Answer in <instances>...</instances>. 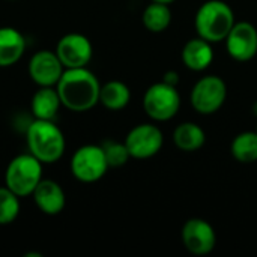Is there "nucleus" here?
Returning <instances> with one entry per match:
<instances>
[{
	"instance_id": "nucleus-20",
	"label": "nucleus",
	"mask_w": 257,
	"mask_h": 257,
	"mask_svg": "<svg viewBox=\"0 0 257 257\" xmlns=\"http://www.w3.org/2000/svg\"><path fill=\"white\" fill-rule=\"evenodd\" d=\"M232 155L239 163H254L257 161V133L247 131L241 133L232 142Z\"/></svg>"
},
{
	"instance_id": "nucleus-11",
	"label": "nucleus",
	"mask_w": 257,
	"mask_h": 257,
	"mask_svg": "<svg viewBox=\"0 0 257 257\" xmlns=\"http://www.w3.org/2000/svg\"><path fill=\"white\" fill-rule=\"evenodd\" d=\"M63 68L56 51L41 50L35 53L29 62V75L39 87L56 86L65 71Z\"/></svg>"
},
{
	"instance_id": "nucleus-10",
	"label": "nucleus",
	"mask_w": 257,
	"mask_h": 257,
	"mask_svg": "<svg viewBox=\"0 0 257 257\" xmlns=\"http://www.w3.org/2000/svg\"><path fill=\"white\" fill-rule=\"evenodd\" d=\"M92 44L81 33H68L57 42L56 54L65 68H83L92 59Z\"/></svg>"
},
{
	"instance_id": "nucleus-1",
	"label": "nucleus",
	"mask_w": 257,
	"mask_h": 257,
	"mask_svg": "<svg viewBox=\"0 0 257 257\" xmlns=\"http://www.w3.org/2000/svg\"><path fill=\"white\" fill-rule=\"evenodd\" d=\"M56 89L62 105L72 111H87L99 102V81L86 66L65 68Z\"/></svg>"
},
{
	"instance_id": "nucleus-16",
	"label": "nucleus",
	"mask_w": 257,
	"mask_h": 257,
	"mask_svg": "<svg viewBox=\"0 0 257 257\" xmlns=\"http://www.w3.org/2000/svg\"><path fill=\"white\" fill-rule=\"evenodd\" d=\"M62 101L57 89L53 86H44L38 89L32 98V113L36 119L53 120L60 107Z\"/></svg>"
},
{
	"instance_id": "nucleus-15",
	"label": "nucleus",
	"mask_w": 257,
	"mask_h": 257,
	"mask_svg": "<svg viewBox=\"0 0 257 257\" xmlns=\"http://www.w3.org/2000/svg\"><path fill=\"white\" fill-rule=\"evenodd\" d=\"M214 59V51L211 42L203 38L190 39L182 48V62L191 71H203L206 69Z\"/></svg>"
},
{
	"instance_id": "nucleus-19",
	"label": "nucleus",
	"mask_w": 257,
	"mask_h": 257,
	"mask_svg": "<svg viewBox=\"0 0 257 257\" xmlns=\"http://www.w3.org/2000/svg\"><path fill=\"white\" fill-rule=\"evenodd\" d=\"M172 23V11L166 3L152 2L143 12V24L149 32H164Z\"/></svg>"
},
{
	"instance_id": "nucleus-2",
	"label": "nucleus",
	"mask_w": 257,
	"mask_h": 257,
	"mask_svg": "<svg viewBox=\"0 0 257 257\" xmlns=\"http://www.w3.org/2000/svg\"><path fill=\"white\" fill-rule=\"evenodd\" d=\"M26 140L29 152L45 164L59 161L65 152L63 133L53 120H33L27 128Z\"/></svg>"
},
{
	"instance_id": "nucleus-3",
	"label": "nucleus",
	"mask_w": 257,
	"mask_h": 257,
	"mask_svg": "<svg viewBox=\"0 0 257 257\" xmlns=\"http://www.w3.org/2000/svg\"><path fill=\"white\" fill-rule=\"evenodd\" d=\"M233 24V11L221 0L205 2L196 14V30L200 38L211 44L226 39Z\"/></svg>"
},
{
	"instance_id": "nucleus-4",
	"label": "nucleus",
	"mask_w": 257,
	"mask_h": 257,
	"mask_svg": "<svg viewBox=\"0 0 257 257\" xmlns=\"http://www.w3.org/2000/svg\"><path fill=\"white\" fill-rule=\"evenodd\" d=\"M41 179L42 163L30 152L15 157L5 172V185L18 197L32 196Z\"/></svg>"
},
{
	"instance_id": "nucleus-7",
	"label": "nucleus",
	"mask_w": 257,
	"mask_h": 257,
	"mask_svg": "<svg viewBox=\"0 0 257 257\" xmlns=\"http://www.w3.org/2000/svg\"><path fill=\"white\" fill-rule=\"evenodd\" d=\"M226 83L217 75L200 78L191 90V105L202 114H212L226 101Z\"/></svg>"
},
{
	"instance_id": "nucleus-18",
	"label": "nucleus",
	"mask_w": 257,
	"mask_h": 257,
	"mask_svg": "<svg viewBox=\"0 0 257 257\" xmlns=\"http://www.w3.org/2000/svg\"><path fill=\"white\" fill-rule=\"evenodd\" d=\"M131 99V92L128 86L122 81L113 80L101 86L99 102L108 110H122L128 105Z\"/></svg>"
},
{
	"instance_id": "nucleus-22",
	"label": "nucleus",
	"mask_w": 257,
	"mask_h": 257,
	"mask_svg": "<svg viewBox=\"0 0 257 257\" xmlns=\"http://www.w3.org/2000/svg\"><path fill=\"white\" fill-rule=\"evenodd\" d=\"M102 151H104L108 167H122L123 164H126V161L131 157L125 143L105 142L102 145Z\"/></svg>"
},
{
	"instance_id": "nucleus-21",
	"label": "nucleus",
	"mask_w": 257,
	"mask_h": 257,
	"mask_svg": "<svg viewBox=\"0 0 257 257\" xmlns=\"http://www.w3.org/2000/svg\"><path fill=\"white\" fill-rule=\"evenodd\" d=\"M20 214V197L6 185L0 187V226L11 224Z\"/></svg>"
},
{
	"instance_id": "nucleus-23",
	"label": "nucleus",
	"mask_w": 257,
	"mask_h": 257,
	"mask_svg": "<svg viewBox=\"0 0 257 257\" xmlns=\"http://www.w3.org/2000/svg\"><path fill=\"white\" fill-rule=\"evenodd\" d=\"M154 2H160V3H166V5H169V3H172V2H175V0H154Z\"/></svg>"
},
{
	"instance_id": "nucleus-14",
	"label": "nucleus",
	"mask_w": 257,
	"mask_h": 257,
	"mask_svg": "<svg viewBox=\"0 0 257 257\" xmlns=\"http://www.w3.org/2000/svg\"><path fill=\"white\" fill-rule=\"evenodd\" d=\"M26 39L14 27H0V68L15 65L24 54Z\"/></svg>"
},
{
	"instance_id": "nucleus-17",
	"label": "nucleus",
	"mask_w": 257,
	"mask_h": 257,
	"mask_svg": "<svg viewBox=\"0 0 257 257\" xmlns=\"http://www.w3.org/2000/svg\"><path fill=\"white\" fill-rule=\"evenodd\" d=\"M175 145L184 152L199 151L205 145V131L194 122H184L176 126L173 133Z\"/></svg>"
},
{
	"instance_id": "nucleus-12",
	"label": "nucleus",
	"mask_w": 257,
	"mask_h": 257,
	"mask_svg": "<svg viewBox=\"0 0 257 257\" xmlns=\"http://www.w3.org/2000/svg\"><path fill=\"white\" fill-rule=\"evenodd\" d=\"M181 236L185 248L197 256L211 253L217 242L214 227L202 218L188 220L182 227Z\"/></svg>"
},
{
	"instance_id": "nucleus-8",
	"label": "nucleus",
	"mask_w": 257,
	"mask_h": 257,
	"mask_svg": "<svg viewBox=\"0 0 257 257\" xmlns=\"http://www.w3.org/2000/svg\"><path fill=\"white\" fill-rule=\"evenodd\" d=\"M163 143L164 136L161 130L149 123L134 126L125 139V145L131 158L137 160H146L157 155L163 148Z\"/></svg>"
},
{
	"instance_id": "nucleus-9",
	"label": "nucleus",
	"mask_w": 257,
	"mask_h": 257,
	"mask_svg": "<svg viewBox=\"0 0 257 257\" xmlns=\"http://www.w3.org/2000/svg\"><path fill=\"white\" fill-rule=\"evenodd\" d=\"M226 48L238 62L251 60L257 53V29L247 21L235 23L226 36Z\"/></svg>"
},
{
	"instance_id": "nucleus-5",
	"label": "nucleus",
	"mask_w": 257,
	"mask_h": 257,
	"mask_svg": "<svg viewBox=\"0 0 257 257\" xmlns=\"http://www.w3.org/2000/svg\"><path fill=\"white\" fill-rule=\"evenodd\" d=\"M181 107V96L176 86L166 81L152 84L143 96V108L146 114L154 120L172 119Z\"/></svg>"
},
{
	"instance_id": "nucleus-13",
	"label": "nucleus",
	"mask_w": 257,
	"mask_h": 257,
	"mask_svg": "<svg viewBox=\"0 0 257 257\" xmlns=\"http://www.w3.org/2000/svg\"><path fill=\"white\" fill-rule=\"evenodd\" d=\"M32 196L38 209L47 215L60 214L66 203L62 187L53 179H41Z\"/></svg>"
},
{
	"instance_id": "nucleus-6",
	"label": "nucleus",
	"mask_w": 257,
	"mask_h": 257,
	"mask_svg": "<svg viewBox=\"0 0 257 257\" xmlns=\"http://www.w3.org/2000/svg\"><path fill=\"white\" fill-rule=\"evenodd\" d=\"M108 169L102 146L86 145L78 148L71 160V172L80 182H96Z\"/></svg>"
},
{
	"instance_id": "nucleus-24",
	"label": "nucleus",
	"mask_w": 257,
	"mask_h": 257,
	"mask_svg": "<svg viewBox=\"0 0 257 257\" xmlns=\"http://www.w3.org/2000/svg\"><path fill=\"white\" fill-rule=\"evenodd\" d=\"M256 133H257V128H256Z\"/></svg>"
}]
</instances>
